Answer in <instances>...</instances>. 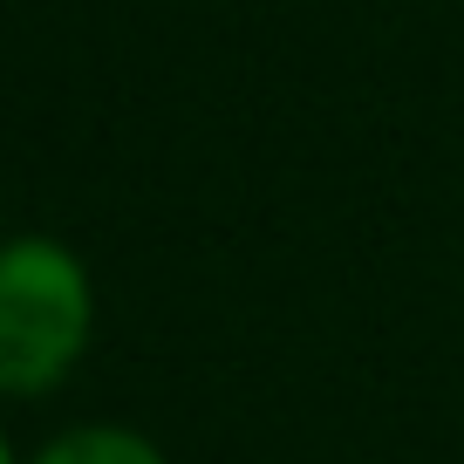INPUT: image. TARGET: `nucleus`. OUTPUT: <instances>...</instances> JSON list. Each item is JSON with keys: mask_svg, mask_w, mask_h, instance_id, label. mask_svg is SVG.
Segmentation results:
<instances>
[{"mask_svg": "<svg viewBox=\"0 0 464 464\" xmlns=\"http://www.w3.org/2000/svg\"><path fill=\"white\" fill-rule=\"evenodd\" d=\"M0 464H14V450H7V437H0Z\"/></svg>", "mask_w": 464, "mask_h": 464, "instance_id": "obj_3", "label": "nucleus"}, {"mask_svg": "<svg viewBox=\"0 0 464 464\" xmlns=\"http://www.w3.org/2000/svg\"><path fill=\"white\" fill-rule=\"evenodd\" d=\"M89 342V274L62 239L0 246V390L42 396L75 369Z\"/></svg>", "mask_w": 464, "mask_h": 464, "instance_id": "obj_1", "label": "nucleus"}, {"mask_svg": "<svg viewBox=\"0 0 464 464\" xmlns=\"http://www.w3.org/2000/svg\"><path fill=\"white\" fill-rule=\"evenodd\" d=\"M34 464H164L158 444L137 430H116V423H89V430H69L42 450Z\"/></svg>", "mask_w": 464, "mask_h": 464, "instance_id": "obj_2", "label": "nucleus"}]
</instances>
